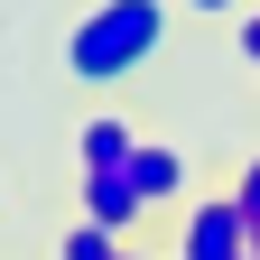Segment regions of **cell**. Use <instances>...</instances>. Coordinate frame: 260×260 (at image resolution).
<instances>
[{"label": "cell", "mask_w": 260, "mask_h": 260, "mask_svg": "<svg viewBox=\"0 0 260 260\" xmlns=\"http://www.w3.org/2000/svg\"><path fill=\"white\" fill-rule=\"evenodd\" d=\"M168 47V0H93L65 28V75L75 84H121Z\"/></svg>", "instance_id": "6da1fadb"}, {"label": "cell", "mask_w": 260, "mask_h": 260, "mask_svg": "<svg viewBox=\"0 0 260 260\" xmlns=\"http://www.w3.org/2000/svg\"><path fill=\"white\" fill-rule=\"evenodd\" d=\"M242 251H251V214L233 195H205L186 214V233H177V260H242Z\"/></svg>", "instance_id": "7a4b0ae2"}, {"label": "cell", "mask_w": 260, "mask_h": 260, "mask_svg": "<svg viewBox=\"0 0 260 260\" xmlns=\"http://www.w3.org/2000/svg\"><path fill=\"white\" fill-rule=\"evenodd\" d=\"M130 186H140V205L158 214V205H177V195H186V149H158V140H140V149H130V168H121Z\"/></svg>", "instance_id": "3957f363"}, {"label": "cell", "mask_w": 260, "mask_h": 260, "mask_svg": "<svg viewBox=\"0 0 260 260\" xmlns=\"http://www.w3.org/2000/svg\"><path fill=\"white\" fill-rule=\"evenodd\" d=\"M149 205H140V186H130L121 168H103V177H84V223H103V233H121L130 242V223H140Z\"/></svg>", "instance_id": "277c9868"}, {"label": "cell", "mask_w": 260, "mask_h": 260, "mask_svg": "<svg viewBox=\"0 0 260 260\" xmlns=\"http://www.w3.org/2000/svg\"><path fill=\"white\" fill-rule=\"evenodd\" d=\"M130 149H140V140H130V121H121V112H93V121H84V140H75L84 177H103V168H130Z\"/></svg>", "instance_id": "5b68a950"}, {"label": "cell", "mask_w": 260, "mask_h": 260, "mask_svg": "<svg viewBox=\"0 0 260 260\" xmlns=\"http://www.w3.org/2000/svg\"><path fill=\"white\" fill-rule=\"evenodd\" d=\"M112 251H121V233H103V223H75L56 242V260H112Z\"/></svg>", "instance_id": "8992f818"}, {"label": "cell", "mask_w": 260, "mask_h": 260, "mask_svg": "<svg viewBox=\"0 0 260 260\" xmlns=\"http://www.w3.org/2000/svg\"><path fill=\"white\" fill-rule=\"evenodd\" d=\"M233 205L251 214V233H260V158H251V168H242V186H233Z\"/></svg>", "instance_id": "52a82bcc"}, {"label": "cell", "mask_w": 260, "mask_h": 260, "mask_svg": "<svg viewBox=\"0 0 260 260\" xmlns=\"http://www.w3.org/2000/svg\"><path fill=\"white\" fill-rule=\"evenodd\" d=\"M242 65L260 75V10H242Z\"/></svg>", "instance_id": "ba28073f"}, {"label": "cell", "mask_w": 260, "mask_h": 260, "mask_svg": "<svg viewBox=\"0 0 260 260\" xmlns=\"http://www.w3.org/2000/svg\"><path fill=\"white\" fill-rule=\"evenodd\" d=\"M186 10H195V19H233L242 0H186Z\"/></svg>", "instance_id": "9c48e42d"}, {"label": "cell", "mask_w": 260, "mask_h": 260, "mask_svg": "<svg viewBox=\"0 0 260 260\" xmlns=\"http://www.w3.org/2000/svg\"><path fill=\"white\" fill-rule=\"evenodd\" d=\"M112 260H140V251H130V242H121V251H112Z\"/></svg>", "instance_id": "30bf717a"}, {"label": "cell", "mask_w": 260, "mask_h": 260, "mask_svg": "<svg viewBox=\"0 0 260 260\" xmlns=\"http://www.w3.org/2000/svg\"><path fill=\"white\" fill-rule=\"evenodd\" d=\"M251 251H260V233H251Z\"/></svg>", "instance_id": "8fae6325"}, {"label": "cell", "mask_w": 260, "mask_h": 260, "mask_svg": "<svg viewBox=\"0 0 260 260\" xmlns=\"http://www.w3.org/2000/svg\"><path fill=\"white\" fill-rule=\"evenodd\" d=\"M242 260H260V251H242Z\"/></svg>", "instance_id": "7c38bea8"}]
</instances>
